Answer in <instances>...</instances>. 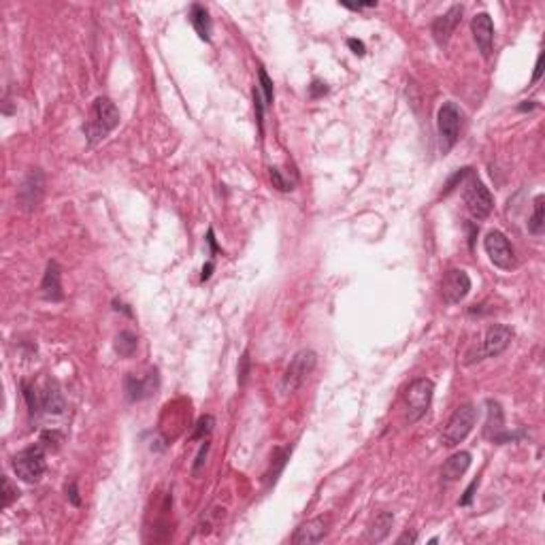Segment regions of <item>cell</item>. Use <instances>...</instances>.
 Segmentation results:
<instances>
[{
    "mask_svg": "<svg viewBox=\"0 0 545 545\" xmlns=\"http://www.w3.org/2000/svg\"><path fill=\"white\" fill-rule=\"evenodd\" d=\"M19 499V490H17V486H13V482L5 475L3 477V505L5 507H9L13 501H17Z\"/></svg>",
    "mask_w": 545,
    "mask_h": 545,
    "instance_id": "26",
    "label": "cell"
},
{
    "mask_svg": "<svg viewBox=\"0 0 545 545\" xmlns=\"http://www.w3.org/2000/svg\"><path fill=\"white\" fill-rule=\"evenodd\" d=\"M392 522H394V515L388 513V511H382L375 520H373V524L371 528L367 531V541L369 543H379V541H384L392 528Z\"/></svg>",
    "mask_w": 545,
    "mask_h": 545,
    "instance_id": "21",
    "label": "cell"
},
{
    "mask_svg": "<svg viewBox=\"0 0 545 545\" xmlns=\"http://www.w3.org/2000/svg\"><path fill=\"white\" fill-rule=\"evenodd\" d=\"M462 5H454L452 9L449 11H445L443 15H439L435 21H433V37H435V41L443 47V45H447V41H449V37L454 34V30H456V26L460 23V19H462Z\"/></svg>",
    "mask_w": 545,
    "mask_h": 545,
    "instance_id": "14",
    "label": "cell"
},
{
    "mask_svg": "<svg viewBox=\"0 0 545 545\" xmlns=\"http://www.w3.org/2000/svg\"><path fill=\"white\" fill-rule=\"evenodd\" d=\"M45 469H47V464H45V447L41 443L21 449V452L13 458L15 475L21 482H26V484H37L45 475Z\"/></svg>",
    "mask_w": 545,
    "mask_h": 545,
    "instance_id": "4",
    "label": "cell"
},
{
    "mask_svg": "<svg viewBox=\"0 0 545 545\" xmlns=\"http://www.w3.org/2000/svg\"><path fill=\"white\" fill-rule=\"evenodd\" d=\"M213 426H216V420H213L211 415H203L196 422V429L192 433V439H205V437H209L211 431H213Z\"/></svg>",
    "mask_w": 545,
    "mask_h": 545,
    "instance_id": "25",
    "label": "cell"
},
{
    "mask_svg": "<svg viewBox=\"0 0 545 545\" xmlns=\"http://www.w3.org/2000/svg\"><path fill=\"white\" fill-rule=\"evenodd\" d=\"M513 339V330L505 324H494L486 330V337L482 341V349L477 351V362L484 358H496L511 345ZM473 360V362H475Z\"/></svg>",
    "mask_w": 545,
    "mask_h": 545,
    "instance_id": "9",
    "label": "cell"
},
{
    "mask_svg": "<svg viewBox=\"0 0 545 545\" xmlns=\"http://www.w3.org/2000/svg\"><path fill=\"white\" fill-rule=\"evenodd\" d=\"M486 407H488V420H486L484 433L492 443H509V441L524 437V433H509L505 429V418H503V409H501L499 402L488 400Z\"/></svg>",
    "mask_w": 545,
    "mask_h": 545,
    "instance_id": "11",
    "label": "cell"
},
{
    "mask_svg": "<svg viewBox=\"0 0 545 545\" xmlns=\"http://www.w3.org/2000/svg\"><path fill=\"white\" fill-rule=\"evenodd\" d=\"M120 124V111H117L115 103L107 96H99L92 103L90 115L83 124V132L88 136L90 145H96L105 141Z\"/></svg>",
    "mask_w": 545,
    "mask_h": 545,
    "instance_id": "1",
    "label": "cell"
},
{
    "mask_svg": "<svg viewBox=\"0 0 545 545\" xmlns=\"http://www.w3.org/2000/svg\"><path fill=\"white\" fill-rule=\"evenodd\" d=\"M475 422H477V409L473 405H469V402L466 405H460L454 411V415L449 418L445 431L441 435V443L445 447H454V445L462 443L469 437V433L473 431Z\"/></svg>",
    "mask_w": 545,
    "mask_h": 545,
    "instance_id": "5",
    "label": "cell"
},
{
    "mask_svg": "<svg viewBox=\"0 0 545 545\" xmlns=\"http://www.w3.org/2000/svg\"><path fill=\"white\" fill-rule=\"evenodd\" d=\"M124 390H126L128 400H132V402L143 400V398L156 394V390H158V371L152 369L143 377L134 375V373H128L126 379H124Z\"/></svg>",
    "mask_w": 545,
    "mask_h": 545,
    "instance_id": "12",
    "label": "cell"
},
{
    "mask_svg": "<svg viewBox=\"0 0 545 545\" xmlns=\"http://www.w3.org/2000/svg\"><path fill=\"white\" fill-rule=\"evenodd\" d=\"M460 126H462L460 109L454 103H443L437 113V130H439V143L443 154H447L456 145V141L460 136Z\"/></svg>",
    "mask_w": 545,
    "mask_h": 545,
    "instance_id": "6",
    "label": "cell"
},
{
    "mask_svg": "<svg viewBox=\"0 0 545 545\" xmlns=\"http://www.w3.org/2000/svg\"><path fill=\"white\" fill-rule=\"evenodd\" d=\"M377 3H362V5H351V3H343V7L351 9V11H360V9H369V7H375Z\"/></svg>",
    "mask_w": 545,
    "mask_h": 545,
    "instance_id": "36",
    "label": "cell"
},
{
    "mask_svg": "<svg viewBox=\"0 0 545 545\" xmlns=\"http://www.w3.org/2000/svg\"><path fill=\"white\" fill-rule=\"evenodd\" d=\"M326 535V522L322 517H313L309 522H305L296 528L292 541L294 545H311V543H320Z\"/></svg>",
    "mask_w": 545,
    "mask_h": 545,
    "instance_id": "17",
    "label": "cell"
},
{
    "mask_svg": "<svg viewBox=\"0 0 545 545\" xmlns=\"http://www.w3.org/2000/svg\"><path fill=\"white\" fill-rule=\"evenodd\" d=\"M462 198H464V205L469 209V213L473 218L477 220H486L490 213H492V207H494V198L490 194V189L486 187V183L473 173L469 171V175L464 177V185H462Z\"/></svg>",
    "mask_w": 545,
    "mask_h": 545,
    "instance_id": "2",
    "label": "cell"
},
{
    "mask_svg": "<svg viewBox=\"0 0 545 545\" xmlns=\"http://www.w3.org/2000/svg\"><path fill=\"white\" fill-rule=\"evenodd\" d=\"M328 92V88L324 85V83H320V81H313V85H311V96L313 99H318L320 94H326Z\"/></svg>",
    "mask_w": 545,
    "mask_h": 545,
    "instance_id": "34",
    "label": "cell"
},
{
    "mask_svg": "<svg viewBox=\"0 0 545 545\" xmlns=\"http://www.w3.org/2000/svg\"><path fill=\"white\" fill-rule=\"evenodd\" d=\"M433 394H435V384L431 379L420 377L407 388L405 392V405H407V420L409 424L418 422L420 418L426 415L429 411L431 402H433Z\"/></svg>",
    "mask_w": 545,
    "mask_h": 545,
    "instance_id": "7",
    "label": "cell"
},
{
    "mask_svg": "<svg viewBox=\"0 0 545 545\" xmlns=\"http://www.w3.org/2000/svg\"><path fill=\"white\" fill-rule=\"evenodd\" d=\"M347 45L351 47V50H353V54H356V56H364V52H367V50H364V43H362V41H356V39H349V41H347Z\"/></svg>",
    "mask_w": 545,
    "mask_h": 545,
    "instance_id": "31",
    "label": "cell"
},
{
    "mask_svg": "<svg viewBox=\"0 0 545 545\" xmlns=\"http://www.w3.org/2000/svg\"><path fill=\"white\" fill-rule=\"evenodd\" d=\"M477 484H480L477 480H475V482H471V486L466 488V492H464V496H462V499H460V505H469V503H471V499H473V492H475V488H477Z\"/></svg>",
    "mask_w": 545,
    "mask_h": 545,
    "instance_id": "32",
    "label": "cell"
},
{
    "mask_svg": "<svg viewBox=\"0 0 545 545\" xmlns=\"http://www.w3.org/2000/svg\"><path fill=\"white\" fill-rule=\"evenodd\" d=\"M531 109H535L533 101H524V105H520V111H531Z\"/></svg>",
    "mask_w": 545,
    "mask_h": 545,
    "instance_id": "38",
    "label": "cell"
},
{
    "mask_svg": "<svg viewBox=\"0 0 545 545\" xmlns=\"http://www.w3.org/2000/svg\"><path fill=\"white\" fill-rule=\"evenodd\" d=\"M43 187H45V179H43V173L41 171H32L26 181L21 183L19 187V205L23 209H34L39 203H41V196H43Z\"/></svg>",
    "mask_w": 545,
    "mask_h": 545,
    "instance_id": "15",
    "label": "cell"
},
{
    "mask_svg": "<svg viewBox=\"0 0 545 545\" xmlns=\"http://www.w3.org/2000/svg\"><path fill=\"white\" fill-rule=\"evenodd\" d=\"M207 452H209V443L205 441V445L200 447V452L196 456V462H194V475H198V473H200V469L205 464V458H207Z\"/></svg>",
    "mask_w": 545,
    "mask_h": 545,
    "instance_id": "29",
    "label": "cell"
},
{
    "mask_svg": "<svg viewBox=\"0 0 545 545\" xmlns=\"http://www.w3.org/2000/svg\"><path fill=\"white\" fill-rule=\"evenodd\" d=\"M258 79H260V85H256V88H258L260 96H263V101H265V107H271L273 105V99H275V92H273V81L267 75L265 68L258 70Z\"/></svg>",
    "mask_w": 545,
    "mask_h": 545,
    "instance_id": "24",
    "label": "cell"
},
{
    "mask_svg": "<svg viewBox=\"0 0 545 545\" xmlns=\"http://www.w3.org/2000/svg\"><path fill=\"white\" fill-rule=\"evenodd\" d=\"M41 394V409L45 413H62L66 402H64V396L60 392V388L56 384H47Z\"/></svg>",
    "mask_w": 545,
    "mask_h": 545,
    "instance_id": "19",
    "label": "cell"
},
{
    "mask_svg": "<svg viewBox=\"0 0 545 545\" xmlns=\"http://www.w3.org/2000/svg\"><path fill=\"white\" fill-rule=\"evenodd\" d=\"M136 347H138V339L134 333H130V330H122V333L115 337V351L120 353L122 358H132Z\"/></svg>",
    "mask_w": 545,
    "mask_h": 545,
    "instance_id": "22",
    "label": "cell"
},
{
    "mask_svg": "<svg viewBox=\"0 0 545 545\" xmlns=\"http://www.w3.org/2000/svg\"><path fill=\"white\" fill-rule=\"evenodd\" d=\"M66 496H68L70 503H73V505H77V507L81 505V499H79V492H77V484H75V482L66 488Z\"/></svg>",
    "mask_w": 545,
    "mask_h": 545,
    "instance_id": "30",
    "label": "cell"
},
{
    "mask_svg": "<svg viewBox=\"0 0 545 545\" xmlns=\"http://www.w3.org/2000/svg\"><path fill=\"white\" fill-rule=\"evenodd\" d=\"M271 179H273V185L277 189H281V192H290V189H294V181L283 179V175H281L279 169H271Z\"/></svg>",
    "mask_w": 545,
    "mask_h": 545,
    "instance_id": "27",
    "label": "cell"
},
{
    "mask_svg": "<svg viewBox=\"0 0 545 545\" xmlns=\"http://www.w3.org/2000/svg\"><path fill=\"white\" fill-rule=\"evenodd\" d=\"M484 249L490 258V263L494 267H499L503 271H511L515 267V251L509 243V239L499 232V230H492L486 234V239H484Z\"/></svg>",
    "mask_w": 545,
    "mask_h": 545,
    "instance_id": "8",
    "label": "cell"
},
{
    "mask_svg": "<svg viewBox=\"0 0 545 545\" xmlns=\"http://www.w3.org/2000/svg\"><path fill=\"white\" fill-rule=\"evenodd\" d=\"M471 292V277L462 269H449L441 281V296L447 305H458Z\"/></svg>",
    "mask_w": 545,
    "mask_h": 545,
    "instance_id": "10",
    "label": "cell"
},
{
    "mask_svg": "<svg viewBox=\"0 0 545 545\" xmlns=\"http://www.w3.org/2000/svg\"><path fill=\"white\" fill-rule=\"evenodd\" d=\"M316 362H318L316 351H311V349H300L296 356L292 358V362L288 364L286 373H283L281 384H279V392L283 396L296 392L302 386L305 379L309 377L311 371L316 369Z\"/></svg>",
    "mask_w": 545,
    "mask_h": 545,
    "instance_id": "3",
    "label": "cell"
},
{
    "mask_svg": "<svg viewBox=\"0 0 545 545\" xmlns=\"http://www.w3.org/2000/svg\"><path fill=\"white\" fill-rule=\"evenodd\" d=\"M545 198L543 196H537L535 198V209H533V216L528 220V230L533 234H541L543 228H545Z\"/></svg>",
    "mask_w": 545,
    "mask_h": 545,
    "instance_id": "23",
    "label": "cell"
},
{
    "mask_svg": "<svg viewBox=\"0 0 545 545\" xmlns=\"http://www.w3.org/2000/svg\"><path fill=\"white\" fill-rule=\"evenodd\" d=\"M471 466V454L469 452H456L449 456L443 466H441V480L447 482V484H452V482H458L464 473L469 471Z\"/></svg>",
    "mask_w": 545,
    "mask_h": 545,
    "instance_id": "16",
    "label": "cell"
},
{
    "mask_svg": "<svg viewBox=\"0 0 545 545\" xmlns=\"http://www.w3.org/2000/svg\"><path fill=\"white\" fill-rule=\"evenodd\" d=\"M541 70H543V54H539V58H537V64H535V75H533V81H539V77H541Z\"/></svg>",
    "mask_w": 545,
    "mask_h": 545,
    "instance_id": "35",
    "label": "cell"
},
{
    "mask_svg": "<svg viewBox=\"0 0 545 545\" xmlns=\"http://www.w3.org/2000/svg\"><path fill=\"white\" fill-rule=\"evenodd\" d=\"M247 375H249V351L243 353V358L239 362V386H245Z\"/></svg>",
    "mask_w": 545,
    "mask_h": 545,
    "instance_id": "28",
    "label": "cell"
},
{
    "mask_svg": "<svg viewBox=\"0 0 545 545\" xmlns=\"http://www.w3.org/2000/svg\"><path fill=\"white\" fill-rule=\"evenodd\" d=\"M211 271H213V263H209V265L203 269V277H200V279H203V281H207V279L211 277Z\"/></svg>",
    "mask_w": 545,
    "mask_h": 545,
    "instance_id": "37",
    "label": "cell"
},
{
    "mask_svg": "<svg viewBox=\"0 0 545 545\" xmlns=\"http://www.w3.org/2000/svg\"><path fill=\"white\" fill-rule=\"evenodd\" d=\"M473 39L477 43V50L482 52L484 58H490L492 47H494V23L488 13H477L471 21Z\"/></svg>",
    "mask_w": 545,
    "mask_h": 545,
    "instance_id": "13",
    "label": "cell"
},
{
    "mask_svg": "<svg viewBox=\"0 0 545 545\" xmlns=\"http://www.w3.org/2000/svg\"><path fill=\"white\" fill-rule=\"evenodd\" d=\"M415 541H418V535L407 531V533H402V535L398 537V541H396V543H398V545H405V543H415Z\"/></svg>",
    "mask_w": 545,
    "mask_h": 545,
    "instance_id": "33",
    "label": "cell"
},
{
    "mask_svg": "<svg viewBox=\"0 0 545 545\" xmlns=\"http://www.w3.org/2000/svg\"><path fill=\"white\" fill-rule=\"evenodd\" d=\"M189 21H192L196 34L203 41H211V28H213V23H211L209 11L203 5H192V9H189Z\"/></svg>",
    "mask_w": 545,
    "mask_h": 545,
    "instance_id": "20",
    "label": "cell"
},
{
    "mask_svg": "<svg viewBox=\"0 0 545 545\" xmlns=\"http://www.w3.org/2000/svg\"><path fill=\"white\" fill-rule=\"evenodd\" d=\"M60 267L58 263H50L47 265V271L43 275V283H41V294L47 300H62L64 292H62V283H60Z\"/></svg>",
    "mask_w": 545,
    "mask_h": 545,
    "instance_id": "18",
    "label": "cell"
}]
</instances>
